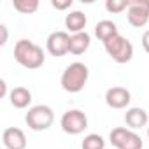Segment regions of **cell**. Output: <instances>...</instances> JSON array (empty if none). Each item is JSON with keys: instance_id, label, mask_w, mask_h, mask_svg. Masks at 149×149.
I'll return each instance as SVG.
<instances>
[{"instance_id": "19", "label": "cell", "mask_w": 149, "mask_h": 149, "mask_svg": "<svg viewBox=\"0 0 149 149\" xmlns=\"http://www.w3.org/2000/svg\"><path fill=\"white\" fill-rule=\"evenodd\" d=\"M72 4H74V0H53V2H51V6L56 11H65L68 7H72Z\"/></svg>"}, {"instance_id": "1", "label": "cell", "mask_w": 149, "mask_h": 149, "mask_svg": "<svg viewBox=\"0 0 149 149\" xmlns=\"http://www.w3.org/2000/svg\"><path fill=\"white\" fill-rule=\"evenodd\" d=\"M14 60L28 68V70H35L40 68L46 61V54L42 51L40 46H37L35 42H32L30 39H19L14 46Z\"/></svg>"}, {"instance_id": "8", "label": "cell", "mask_w": 149, "mask_h": 149, "mask_svg": "<svg viewBox=\"0 0 149 149\" xmlns=\"http://www.w3.org/2000/svg\"><path fill=\"white\" fill-rule=\"evenodd\" d=\"M46 49L51 56H63L70 49V35L63 30L49 33L46 40Z\"/></svg>"}, {"instance_id": "10", "label": "cell", "mask_w": 149, "mask_h": 149, "mask_svg": "<svg viewBox=\"0 0 149 149\" xmlns=\"http://www.w3.org/2000/svg\"><path fill=\"white\" fill-rule=\"evenodd\" d=\"M2 142L6 149H26V137L21 128L9 126L2 133Z\"/></svg>"}, {"instance_id": "16", "label": "cell", "mask_w": 149, "mask_h": 149, "mask_svg": "<svg viewBox=\"0 0 149 149\" xmlns=\"http://www.w3.org/2000/svg\"><path fill=\"white\" fill-rule=\"evenodd\" d=\"M13 7L21 14H33L39 9V0H13Z\"/></svg>"}, {"instance_id": "13", "label": "cell", "mask_w": 149, "mask_h": 149, "mask_svg": "<svg viewBox=\"0 0 149 149\" xmlns=\"http://www.w3.org/2000/svg\"><path fill=\"white\" fill-rule=\"evenodd\" d=\"M9 102L16 109H26L32 104V91L28 88H23V86L13 88L9 93Z\"/></svg>"}, {"instance_id": "21", "label": "cell", "mask_w": 149, "mask_h": 149, "mask_svg": "<svg viewBox=\"0 0 149 149\" xmlns=\"http://www.w3.org/2000/svg\"><path fill=\"white\" fill-rule=\"evenodd\" d=\"M0 32H2V39H0V46H6V42H7V26H6V25H0Z\"/></svg>"}, {"instance_id": "4", "label": "cell", "mask_w": 149, "mask_h": 149, "mask_svg": "<svg viewBox=\"0 0 149 149\" xmlns=\"http://www.w3.org/2000/svg\"><path fill=\"white\" fill-rule=\"evenodd\" d=\"M104 47L107 51V54L116 61V63H128L132 58H133V46L132 42L123 37V35H116L112 37L111 40L104 42Z\"/></svg>"}, {"instance_id": "14", "label": "cell", "mask_w": 149, "mask_h": 149, "mask_svg": "<svg viewBox=\"0 0 149 149\" xmlns=\"http://www.w3.org/2000/svg\"><path fill=\"white\" fill-rule=\"evenodd\" d=\"M95 35H97L98 40L107 42V40H111L112 37L119 35L118 25H116L114 21H111V19H102V21H98L97 26H95Z\"/></svg>"}, {"instance_id": "7", "label": "cell", "mask_w": 149, "mask_h": 149, "mask_svg": "<svg viewBox=\"0 0 149 149\" xmlns=\"http://www.w3.org/2000/svg\"><path fill=\"white\" fill-rule=\"evenodd\" d=\"M126 19L135 28L146 26L149 21V0H130Z\"/></svg>"}, {"instance_id": "3", "label": "cell", "mask_w": 149, "mask_h": 149, "mask_svg": "<svg viewBox=\"0 0 149 149\" xmlns=\"http://www.w3.org/2000/svg\"><path fill=\"white\" fill-rule=\"evenodd\" d=\"M25 123L33 132H44L54 123V112L49 105H33L25 116Z\"/></svg>"}, {"instance_id": "23", "label": "cell", "mask_w": 149, "mask_h": 149, "mask_svg": "<svg viewBox=\"0 0 149 149\" xmlns=\"http://www.w3.org/2000/svg\"><path fill=\"white\" fill-rule=\"evenodd\" d=\"M147 137H149V126H147Z\"/></svg>"}, {"instance_id": "17", "label": "cell", "mask_w": 149, "mask_h": 149, "mask_svg": "<svg viewBox=\"0 0 149 149\" xmlns=\"http://www.w3.org/2000/svg\"><path fill=\"white\" fill-rule=\"evenodd\" d=\"M81 149H105V140L98 133H90L81 142Z\"/></svg>"}, {"instance_id": "15", "label": "cell", "mask_w": 149, "mask_h": 149, "mask_svg": "<svg viewBox=\"0 0 149 149\" xmlns=\"http://www.w3.org/2000/svg\"><path fill=\"white\" fill-rule=\"evenodd\" d=\"M90 44H91V37H90L88 32L74 33V35H70V49H68V53H72V54H83V53L88 51Z\"/></svg>"}, {"instance_id": "11", "label": "cell", "mask_w": 149, "mask_h": 149, "mask_svg": "<svg viewBox=\"0 0 149 149\" xmlns=\"http://www.w3.org/2000/svg\"><path fill=\"white\" fill-rule=\"evenodd\" d=\"M147 121H149L147 112L142 107H132L125 112V123L130 130H139V128L146 126Z\"/></svg>"}, {"instance_id": "9", "label": "cell", "mask_w": 149, "mask_h": 149, "mask_svg": "<svg viewBox=\"0 0 149 149\" xmlns=\"http://www.w3.org/2000/svg\"><path fill=\"white\" fill-rule=\"evenodd\" d=\"M132 102V93L123 86H112L105 91V104L111 109H126Z\"/></svg>"}, {"instance_id": "5", "label": "cell", "mask_w": 149, "mask_h": 149, "mask_svg": "<svg viewBox=\"0 0 149 149\" xmlns=\"http://www.w3.org/2000/svg\"><path fill=\"white\" fill-rule=\"evenodd\" d=\"M109 140L116 149H142L144 147L140 135L125 126H118V128L111 130Z\"/></svg>"}, {"instance_id": "6", "label": "cell", "mask_w": 149, "mask_h": 149, "mask_svg": "<svg viewBox=\"0 0 149 149\" xmlns=\"http://www.w3.org/2000/svg\"><path fill=\"white\" fill-rule=\"evenodd\" d=\"M60 126L68 135H79L88 128V118L79 109H70V111L63 112V116L60 119Z\"/></svg>"}, {"instance_id": "12", "label": "cell", "mask_w": 149, "mask_h": 149, "mask_svg": "<svg viewBox=\"0 0 149 149\" xmlns=\"http://www.w3.org/2000/svg\"><path fill=\"white\" fill-rule=\"evenodd\" d=\"M86 23H88V18H86V14L81 13V11H72V13H68V14L65 16V26H67L68 32H72V35H74V33L86 32V30H84V28H86Z\"/></svg>"}, {"instance_id": "2", "label": "cell", "mask_w": 149, "mask_h": 149, "mask_svg": "<svg viewBox=\"0 0 149 149\" xmlns=\"http://www.w3.org/2000/svg\"><path fill=\"white\" fill-rule=\"evenodd\" d=\"M88 77H90L88 67L81 61H74L63 70L61 77H60V84L67 93H79L84 90Z\"/></svg>"}, {"instance_id": "20", "label": "cell", "mask_w": 149, "mask_h": 149, "mask_svg": "<svg viewBox=\"0 0 149 149\" xmlns=\"http://www.w3.org/2000/svg\"><path fill=\"white\" fill-rule=\"evenodd\" d=\"M142 47L146 53H149V30H146L142 33Z\"/></svg>"}, {"instance_id": "18", "label": "cell", "mask_w": 149, "mask_h": 149, "mask_svg": "<svg viewBox=\"0 0 149 149\" xmlns=\"http://www.w3.org/2000/svg\"><path fill=\"white\" fill-rule=\"evenodd\" d=\"M130 7V0H107L105 9L112 14H121L123 11H128Z\"/></svg>"}, {"instance_id": "22", "label": "cell", "mask_w": 149, "mask_h": 149, "mask_svg": "<svg viewBox=\"0 0 149 149\" xmlns=\"http://www.w3.org/2000/svg\"><path fill=\"white\" fill-rule=\"evenodd\" d=\"M0 88H2V91H0V97H6L7 95V83L2 79V81H0Z\"/></svg>"}]
</instances>
